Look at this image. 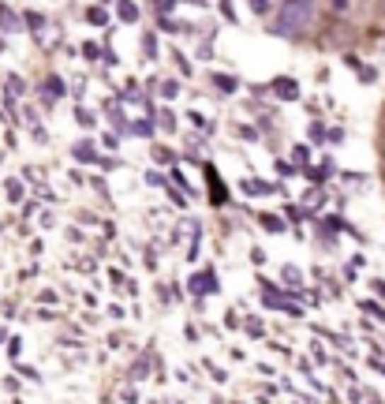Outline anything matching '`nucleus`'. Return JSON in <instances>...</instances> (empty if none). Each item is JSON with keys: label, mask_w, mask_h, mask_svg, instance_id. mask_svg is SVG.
<instances>
[{"label": "nucleus", "mask_w": 385, "mask_h": 404, "mask_svg": "<svg viewBox=\"0 0 385 404\" xmlns=\"http://www.w3.org/2000/svg\"><path fill=\"white\" fill-rule=\"evenodd\" d=\"M314 16V0H281L277 11V30L281 34H299Z\"/></svg>", "instance_id": "1"}, {"label": "nucleus", "mask_w": 385, "mask_h": 404, "mask_svg": "<svg viewBox=\"0 0 385 404\" xmlns=\"http://www.w3.org/2000/svg\"><path fill=\"white\" fill-rule=\"evenodd\" d=\"M120 16H124V19H135L139 11H135V4H120Z\"/></svg>", "instance_id": "2"}, {"label": "nucleus", "mask_w": 385, "mask_h": 404, "mask_svg": "<svg viewBox=\"0 0 385 404\" xmlns=\"http://www.w3.org/2000/svg\"><path fill=\"white\" fill-rule=\"evenodd\" d=\"M344 4H348V0H333V8H344Z\"/></svg>", "instance_id": "3"}, {"label": "nucleus", "mask_w": 385, "mask_h": 404, "mask_svg": "<svg viewBox=\"0 0 385 404\" xmlns=\"http://www.w3.org/2000/svg\"><path fill=\"white\" fill-rule=\"evenodd\" d=\"M381 8H385V0H381Z\"/></svg>", "instance_id": "4"}]
</instances>
